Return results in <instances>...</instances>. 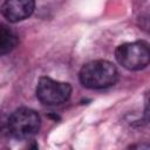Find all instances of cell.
I'll return each mask as SVG.
<instances>
[{"instance_id":"cell-1","label":"cell","mask_w":150,"mask_h":150,"mask_svg":"<svg viewBox=\"0 0 150 150\" xmlns=\"http://www.w3.org/2000/svg\"><path fill=\"white\" fill-rule=\"evenodd\" d=\"M79 79L81 84L88 89H104L116 83L118 71L114 63L107 60H95L81 68Z\"/></svg>"},{"instance_id":"cell-2","label":"cell","mask_w":150,"mask_h":150,"mask_svg":"<svg viewBox=\"0 0 150 150\" xmlns=\"http://www.w3.org/2000/svg\"><path fill=\"white\" fill-rule=\"evenodd\" d=\"M115 57L123 68L141 70L150 64V45L145 41L122 43L116 48Z\"/></svg>"},{"instance_id":"cell-3","label":"cell","mask_w":150,"mask_h":150,"mask_svg":"<svg viewBox=\"0 0 150 150\" xmlns=\"http://www.w3.org/2000/svg\"><path fill=\"white\" fill-rule=\"evenodd\" d=\"M40 127V116L30 108H19L14 110L7 122V128L11 136L16 139L32 138L38 134Z\"/></svg>"},{"instance_id":"cell-4","label":"cell","mask_w":150,"mask_h":150,"mask_svg":"<svg viewBox=\"0 0 150 150\" xmlns=\"http://www.w3.org/2000/svg\"><path fill=\"white\" fill-rule=\"evenodd\" d=\"M36 97L45 105H59L69 100L71 87L67 82L53 80L47 76L39 79L36 84Z\"/></svg>"},{"instance_id":"cell-5","label":"cell","mask_w":150,"mask_h":150,"mask_svg":"<svg viewBox=\"0 0 150 150\" xmlns=\"http://www.w3.org/2000/svg\"><path fill=\"white\" fill-rule=\"evenodd\" d=\"M34 8L35 0H5L1 6V13L9 22H19L29 18Z\"/></svg>"},{"instance_id":"cell-6","label":"cell","mask_w":150,"mask_h":150,"mask_svg":"<svg viewBox=\"0 0 150 150\" xmlns=\"http://www.w3.org/2000/svg\"><path fill=\"white\" fill-rule=\"evenodd\" d=\"M16 43H18L16 34L11 28H8L7 26L1 25V28H0V53L2 55L9 53L16 46Z\"/></svg>"},{"instance_id":"cell-7","label":"cell","mask_w":150,"mask_h":150,"mask_svg":"<svg viewBox=\"0 0 150 150\" xmlns=\"http://www.w3.org/2000/svg\"><path fill=\"white\" fill-rule=\"evenodd\" d=\"M144 116L150 122V91H148L144 97Z\"/></svg>"},{"instance_id":"cell-8","label":"cell","mask_w":150,"mask_h":150,"mask_svg":"<svg viewBox=\"0 0 150 150\" xmlns=\"http://www.w3.org/2000/svg\"><path fill=\"white\" fill-rule=\"evenodd\" d=\"M130 148H138V149H143V148H146V149H150V144H136V145H131Z\"/></svg>"}]
</instances>
